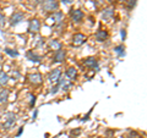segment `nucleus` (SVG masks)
I'll list each match as a JSON object with an SVG mask.
<instances>
[{
	"label": "nucleus",
	"instance_id": "4be33fe9",
	"mask_svg": "<svg viewBox=\"0 0 147 138\" xmlns=\"http://www.w3.org/2000/svg\"><path fill=\"white\" fill-rule=\"evenodd\" d=\"M135 5H136V0H129V1H127V7L129 9L135 7Z\"/></svg>",
	"mask_w": 147,
	"mask_h": 138
},
{
	"label": "nucleus",
	"instance_id": "f8f14e48",
	"mask_svg": "<svg viewBox=\"0 0 147 138\" xmlns=\"http://www.w3.org/2000/svg\"><path fill=\"white\" fill-rule=\"evenodd\" d=\"M27 58H28V60H31L32 62H40L42 61V56H40V55H37L33 50L27 52Z\"/></svg>",
	"mask_w": 147,
	"mask_h": 138
},
{
	"label": "nucleus",
	"instance_id": "cd10ccee",
	"mask_svg": "<svg viewBox=\"0 0 147 138\" xmlns=\"http://www.w3.org/2000/svg\"><path fill=\"white\" fill-rule=\"evenodd\" d=\"M109 1H114V0H109Z\"/></svg>",
	"mask_w": 147,
	"mask_h": 138
},
{
	"label": "nucleus",
	"instance_id": "9d476101",
	"mask_svg": "<svg viewBox=\"0 0 147 138\" xmlns=\"http://www.w3.org/2000/svg\"><path fill=\"white\" fill-rule=\"evenodd\" d=\"M28 80H30V82L32 84H34V86H37V84H40L42 83V76L39 75V73H31V75L28 76Z\"/></svg>",
	"mask_w": 147,
	"mask_h": 138
},
{
	"label": "nucleus",
	"instance_id": "f257e3e1",
	"mask_svg": "<svg viewBox=\"0 0 147 138\" xmlns=\"http://www.w3.org/2000/svg\"><path fill=\"white\" fill-rule=\"evenodd\" d=\"M3 119H4V123H3L4 130H10V128L16 123V115L13 113H6L3 116Z\"/></svg>",
	"mask_w": 147,
	"mask_h": 138
},
{
	"label": "nucleus",
	"instance_id": "bb28decb",
	"mask_svg": "<svg viewBox=\"0 0 147 138\" xmlns=\"http://www.w3.org/2000/svg\"><path fill=\"white\" fill-rule=\"evenodd\" d=\"M37 113H38V111H36V113L33 114V119H36V117H37Z\"/></svg>",
	"mask_w": 147,
	"mask_h": 138
},
{
	"label": "nucleus",
	"instance_id": "2eb2a0df",
	"mask_svg": "<svg viewBox=\"0 0 147 138\" xmlns=\"http://www.w3.org/2000/svg\"><path fill=\"white\" fill-rule=\"evenodd\" d=\"M66 77L69 78V80L74 81L77 77V70H76L75 67H69L67 70H66Z\"/></svg>",
	"mask_w": 147,
	"mask_h": 138
},
{
	"label": "nucleus",
	"instance_id": "c85d7f7f",
	"mask_svg": "<svg viewBox=\"0 0 147 138\" xmlns=\"http://www.w3.org/2000/svg\"><path fill=\"white\" fill-rule=\"evenodd\" d=\"M0 67H1V64H0Z\"/></svg>",
	"mask_w": 147,
	"mask_h": 138
},
{
	"label": "nucleus",
	"instance_id": "6e6552de",
	"mask_svg": "<svg viewBox=\"0 0 147 138\" xmlns=\"http://www.w3.org/2000/svg\"><path fill=\"white\" fill-rule=\"evenodd\" d=\"M113 16H114V7H112V6L105 7L104 10L102 11V18H103V20H105V21L113 18Z\"/></svg>",
	"mask_w": 147,
	"mask_h": 138
},
{
	"label": "nucleus",
	"instance_id": "f03ea898",
	"mask_svg": "<svg viewBox=\"0 0 147 138\" xmlns=\"http://www.w3.org/2000/svg\"><path fill=\"white\" fill-rule=\"evenodd\" d=\"M59 7V3L57 0H44L42 3V9L45 12H55Z\"/></svg>",
	"mask_w": 147,
	"mask_h": 138
},
{
	"label": "nucleus",
	"instance_id": "7ed1b4c3",
	"mask_svg": "<svg viewBox=\"0 0 147 138\" xmlns=\"http://www.w3.org/2000/svg\"><path fill=\"white\" fill-rule=\"evenodd\" d=\"M24 18H25V13L22 11L13 12L11 15V17H10V25L11 26H16V25L20 23L21 21H24Z\"/></svg>",
	"mask_w": 147,
	"mask_h": 138
},
{
	"label": "nucleus",
	"instance_id": "20e7f679",
	"mask_svg": "<svg viewBox=\"0 0 147 138\" xmlns=\"http://www.w3.org/2000/svg\"><path fill=\"white\" fill-rule=\"evenodd\" d=\"M61 77V68H54L48 75V80L52 82V83H57V82L60 80Z\"/></svg>",
	"mask_w": 147,
	"mask_h": 138
},
{
	"label": "nucleus",
	"instance_id": "393cba45",
	"mask_svg": "<svg viewBox=\"0 0 147 138\" xmlns=\"http://www.w3.org/2000/svg\"><path fill=\"white\" fill-rule=\"evenodd\" d=\"M120 34H121V38H123V40H124V39H125V37H126V32H125V29H121Z\"/></svg>",
	"mask_w": 147,
	"mask_h": 138
},
{
	"label": "nucleus",
	"instance_id": "dca6fc26",
	"mask_svg": "<svg viewBox=\"0 0 147 138\" xmlns=\"http://www.w3.org/2000/svg\"><path fill=\"white\" fill-rule=\"evenodd\" d=\"M49 48L50 49H54V50H59V49H63V44L60 42H58L57 39H52L49 40Z\"/></svg>",
	"mask_w": 147,
	"mask_h": 138
},
{
	"label": "nucleus",
	"instance_id": "9b49d317",
	"mask_svg": "<svg viewBox=\"0 0 147 138\" xmlns=\"http://www.w3.org/2000/svg\"><path fill=\"white\" fill-rule=\"evenodd\" d=\"M64 60H65V50H63V49L57 50L54 54V61L55 62H63Z\"/></svg>",
	"mask_w": 147,
	"mask_h": 138
},
{
	"label": "nucleus",
	"instance_id": "423d86ee",
	"mask_svg": "<svg viewBox=\"0 0 147 138\" xmlns=\"http://www.w3.org/2000/svg\"><path fill=\"white\" fill-rule=\"evenodd\" d=\"M39 29H40V22L37 20V18L31 20L30 25H28V32H30V33H37Z\"/></svg>",
	"mask_w": 147,
	"mask_h": 138
},
{
	"label": "nucleus",
	"instance_id": "a878e982",
	"mask_svg": "<svg viewBox=\"0 0 147 138\" xmlns=\"http://www.w3.org/2000/svg\"><path fill=\"white\" fill-rule=\"evenodd\" d=\"M22 131H24V127H20V130H18V132H17V136H21Z\"/></svg>",
	"mask_w": 147,
	"mask_h": 138
},
{
	"label": "nucleus",
	"instance_id": "6ab92c4d",
	"mask_svg": "<svg viewBox=\"0 0 147 138\" xmlns=\"http://www.w3.org/2000/svg\"><path fill=\"white\" fill-rule=\"evenodd\" d=\"M124 49H125V48H124V45L120 44V45H118V47L114 48V52L118 54V56H124V55H125V52H124Z\"/></svg>",
	"mask_w": 147,
	"mask_h": 138
},
{
	"label": "nucleus",
	"instance_id": "4468645a",
	"mask_svg": "<svg viewBox=\"0 0 147 138\" xmlns=\"http://www.w3.org/2000/svg\"><path fill=\"white\" fill-rule=\"evenodd\" d=\"M63 18H64V13H63L61 11H55V12L53 13V16H52V20L54 21V23H57V25L61 23V22H63Z\"/></svg>",
	"mask_w": 147,
	"mask_h": 138
},
{
	"label": "nucleus",
	"instance_id": "7c9ffc66",
	"mask_svg": "<svg viewBox=\"0 0 147 138\" xmlns=\"http://www.w3.org/2000/svg\"><path fill=\"white\" fill-rule=\"evenodd\" d=\"M140 138H144V137H140Z\"/></svg>",
	"mask_w": 147,
	"mask_h": 138
},
{
	"label": "nucleus",
	"instance_id": "412c9836",
	"mask_svg": "<svg viewBox=\"0 0 147 138\" xmlns=\"http://www.w3.org/2000/svg\"><path fill=\"white\" fill-rule=\"evenodd\" d=\"M28 98H30V107H33L36 103V96L33 94H28Z\"/></svg>",
	"mask_w": 147,
	"mask_h": 138
},
{
	"label": "nucleus",
	"instance_id": "39448f33",
	"mask_svg": "<svg viewBox=\"0 0 147 138\" xmlns=\"http://www.w3.org/2000/svg\"><path fill=\"white\" fill-rule=\"evenodd\" d=\"M85 40H86V37L82 34V33H76V34H74L72 37V45L74 47H80V45H82L85 43Z\"/></svg>",
	"mask_w": 147,
	"mask_h": 138
},
{
	"label": "nucleus",
	"instance_id": "f3484780",
	"mask_svg": "<svg viewBox=\"0 0 147 138\" xmlns=\"http://www.w3.org/2000/svg\"><path fill=\"white\" fill-rule=\"evenodd\" d=\"M9 94H10V92L7 89H3L0 92V104H5L9 99Z\"/></svg>",
	"mask_w": 147,
	"mask_h": 138
},
{
	"label": "nucleus",
	"instance_id": "0eeeda50",
	"mask_svg": "<svg viewBox=\"0 0 147 138\" xmlns=\"http://www.w3.org/2000/svg\"><path fill=\"white\" fill-rule=\"evenodd\" d=\"M70 16H71L74 22H80L82 18H84V12H82L81 10H79V9H76V10L70 11Z\"/></svg>",
	"mask_w": 147,
	"mask_h": 138
},
{
	"label": "nucleus",
	"instance_id": "aec40b11",
	"mask_svg": "<svg viewBox=\"0 0 147 138\" xmlns=\"http://www.w3.org/2000/svg\"><path fill=\"white\" fill-rule=\"evenodd\" d=\"M5 53H6V54H9V55H10V56H12V58L18 56V53H17V52H15V50L10 49V48H6V49H5Z\"/></svg>",
	"mask_w": 147,
	"mask_h": 138
},
{
	"label": "nucleus",
	"instance_id": "ddd939ff",
	"mask_svg": "<svg viewBox=\"0 0 147 138\" xmlns=\"http://www.w3.org/2000/svg\"><path fill=\"white\" fill-rule=\"evenodd\" d=\"M107 38H108L107 31H103V29L97 31V33H96V39H97L98 42H104V40H107Z\"/></svg>",
	"mask_w": 147,
	"mask_h": 138
},
{
	"label": "nucleus",
	"instance_id": "b1692460",
	"mask_svg": "<svg viewBox=\"0 0 147 138\" xmlns=\"http://www.w3.org/2000/svg\"><path fill=\"white\" fill-rule=\"evenodd\" d=\"M5 22V17H4L3 15H0V28L3 27V23Z\"/></svg>",
	"mask_w": 147,
	"mask_h": 138
},
{
	"label": "nucleus",
	"instance_id": "1a4fd4ad",
	"mask_svg": "<svg viewBox=\"0 0 147 138\" xmlns=\"http://www.w3.org/2000/svg\"><path fill=\"white\" fill-rule=\"evenodd\" d=\"M84 65L86 67L91 68V70H93V68L97 70V68H98V62H97V60H96L94 58H87L86 60L84 61Z\"/></svg>",
	"mask_w": 147,
	"mask_h": 138
},
{
	"label": "nucleus",
	"instance_id": "5701e85b",
	"mask_svg": "<svg viewBox=\"0 0 147 138\" xmlns=\"http://www.w3.org/2000/svg\"><path fill=\"white\" fill-rule=\"evenodd\" d=\"M59 1L63 3V4H65V5H69V4L74 3V0H59Z\"/></svg>",
	"mask_w": 147,
	"mask_h": 138
},
{
	"label": "nucleus",
	"instance_id": "a211bd4d",
	"mask_svg": "<svg viewBox=\"0 0 147 138\" xmlns=\"http://www.w3.org/2000/svg\"><path fill=\"white\" fill-rule=\"evenodd\" d=\"M7 82H9L7 73H5L4 71H0V86H5Z\"/></svg>",
	"mask_w": 147,
	"mask_h": 138
},
{
	"label": "nucleus",
	"instance_id": "c756f323",
	"mask_svg": "<svg viewBox=\"0 0 147 138\" xmlns=\"http://www.w3.org/2000/svg\"><path fill=\"white\" fill-rule=\"evenodd\" d=\"M120 1H124V0H120Z\"/></svg>",
	"mask_w": 147,
	"mask_h": 138
}]
</instances>
